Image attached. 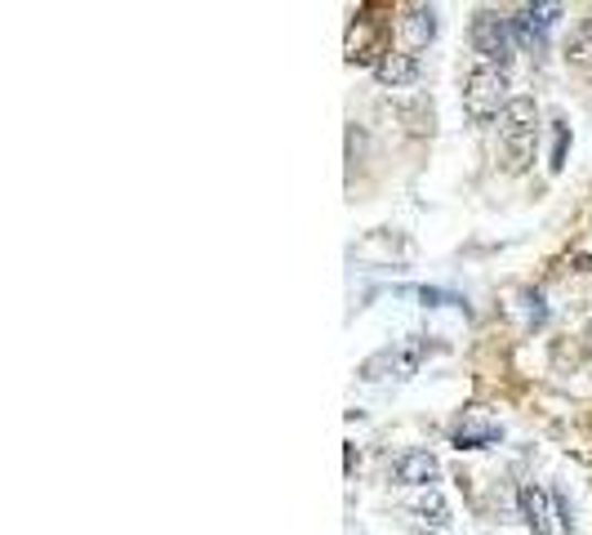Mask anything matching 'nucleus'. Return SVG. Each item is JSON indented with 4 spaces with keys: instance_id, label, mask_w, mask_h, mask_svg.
<instances>
[{
    "instance_id": "14",
    "label": "nucleus",
    "mask_w": 592,
    "mask_h": 535,
    "mask_svg": "<svg viewBox=\"0 0 592 535\" xmlns=\"http://www.w3.org/2000/svg\"><path fill=\"white\" fill-rule=\"evenodd\" d=\"M566 143H570V130L557 121V130H552V170L566 165Z\"/></svg>"
},
{
    "instance_id": "5",
    "label": "nucleus",
    "mask_w": 592,
    "mask_h": 535,
    "mask_svg": "<svg viewBox=\"0 0 592 535\" xmlns=\"http://www.w3.org/2000/svg\"><path fill=\"white\" fill-rule=\"evenodd\" d=\"M557 19H561V6H521L513 14V36L526 50H543L548 45V32L557 28Z\"/></svg>"
},
{
    "instance_id": "3",
    "label": "nucleus",
    "mask_w": 592,
    "mask_h": 535,
    "mask_svg": "<svg viewBox=\"0 0 592 535\" xmlns=\"http://www.w3.org/2000/svg\"><path fill=\"white\" fill-rule=\"evenodd\" d=\"M423 357H428V340H423V335H406V340H397V344L370 353V357L362 362V379H366V384H379V379H410V375H419Z\"/></svg>"
},
{
    "instance_id": "11",
    "label": "nucleus",
    "mask_w": 592,
    "mask_h": 535,
    "mask_svg": "<svg viewBox=\"0 0 592 535\" xmlns=\"http://www.w3.org/2000/svg\"><path fill=\"white\" fill-rule=\"evenodd\" d=\"M370 41H375V28L366 23V19H357L352 23V32H347V63H370L375 54H370ZM379 63V58H375Z\"/></svg>"
},
{
    "instance_id": "13",
    "label": "nucleus",
    "mask_w": 592,
    "mask_h": 535,
    "mask_svg": "<svg viewBox=\"0 0 592 535\" xmlns=\"http://www.w3.org/2000/svg\"><path fill=\"white\" fill-rule=\"evenodd\" d=\"M415 509H419V517H423V522H432V526H445V522H450V504L441 500V491L419 495V504H415Z\"/></svg>"
},
{
    "instance_id": "1",
    "label": "nucleus",
    "mask_w": 592,
    "mask_h": 535,
    "mask_svg": "<svg viewBox=\"0 0 592 535\" xmlns=\"http://www.w3.org/2000/svg\"><path fill=\"white\" fill-rule=\"evenodd\" d=\"M513 85H508V72L504 67H491V63H477L467 72V81H463V113H467V121H495V117H504L508 113V103H513V94H508Z\"/></svg>"
},
{
    "instance_id": "12",
    "label": "nucleus",
    "mask_w": 592,
    "mask_h": 535,
    "mask_svg": "<svg viewBox=\"0 0 592 535\" xmlns=\"http://www.w3.org/2000/svg\"><path fill=\"white\" fill-rule=\"evenodd\" d=\"M566 58H570L574 67H592V19L579 23V28L570 32V41H566Z\"/></svg>"
},
{
    "instance_id": "10",
    "label": "nucleus",
    "mask_w": 592,
    "mask_h": 535,
    "mask_svg": "<svg viewBox=\"0 0 592 535\" xmlns=\"http://www.w3.org/2000/svg\"><path fill=\"white\" fill-rule=\"evenodd\" d=\"M397 28H401V41H406L410 54H415V50H428V45L437 41V10H432V6H410Z\"/></svg>"
},
{
    "instance_id": "2",
    "label": "nucleus",
    "mask_w": 592,
    "mask_h": 535,
    "mask_svg": "<svg viewBox=\"0 0 592 535\" xmlns=\"http://www.w3.org/2000/svg\"><path fill=\"white\" fill-rule=\"evenodd\" d=\"M535 121H539V103L530 94H513L508 113L499 117V139L508 148L513 170H526L535 161Z\"/></svg>"
},
{
    "instance_id": "8",
    "label": "nucleus",
    "mask_w": 592,
    "mask_h": 535,
    "mask_svg": "<svg viewBox=\"0 0 592 535\" xmlns=\"http://www.w3.org/2000/svg\"><path fill=\"white\" fill-rule=\"evenodd\" d=\"M419 72H423V63H419V54H410V50H384L379 63H375V81H379L384 89H406V85L419 81Z\"/></svg>"
},
{
    "instance_id": "4",
    "label": "nucleus",
    "mask_w": 592,
    "mask_h": 535,
    "mask_svg": "<svg viewBox=\"0 0 592 535\" xmlns=\"http://www.w3.org/2000/svg\"><path fill=\"white\" fill-rule=\"evenodd\" d=\"M467 41H472V50L482 54V63L508 72V63H513V41H517L508 14H499V10H477V14H472V28H467Z\"/></svg>"
},
{
    "instance_id": "9",
    "label": "nucleus",
    "mask_w": 592,
    "mask_h": 535,
    "mask_svg": "<svg viewBox=\"0 0 592 535\" xmlns=\"http://www.w3.org/2000/svg\"><path fill=\"white\" fill-rule=\"evenodd\" d=\"M552 491H543V486H535V482H526L521 491H517V504H521V522L535 531V535H552Z\"/></svg>"
},
{
    "instance_id": "6",
    "label": "nucleus",
    "mask_w": 592,
    "mask_h": 535,
    "mask_svg": "<svg viewBox=\"0 0 592 535\" xmlns=\"http://www.w3.org/2000/svg\"><path fill=\"white\" fill-rule=\"evenodd\" d=\"M499 438H504V424L491 419V415H482V410H467V415L450 428V442H454L459 451H482V447H495Z\"/></svg>"
},
{
    "instance_id": "7",
    "label": "nucleus",
    "mask_w": 592,
    "mask_h": 535,
    "mask_svg": "<svg viewBox=\"0 0 592 535\" xmlns=\"http://www.w3.org/2000/svg\"><path fill=\"white\" fill-rule=\"evenodd\" d=\"M392 478H397V486H419V491H437V478H441V460H437L432 451L415 447V451L397 456V464H392Z\"/></svg>"
}]
</instances>
